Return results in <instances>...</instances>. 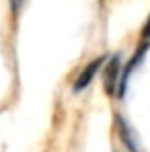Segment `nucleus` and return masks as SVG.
I'll return each mask as SVG.
<instances>
[{
  "label": "nucleus",
  "instance_id": "nucleus-1",
  "mask_svg": "<svg viewBox=\"0 0 150 152\" xmlns=\"http://www.w3.org/2000/svg\"><path fill=\"white\" fill-rule=\"evenodd\" d=\"M121 60L119 56H113L107 60V64L103 66V88L109 97L117 95L119 91V82H121Z\"/></svg>",
  "mask_w": 150,
  "mask_h": 152
},
{
  "label": "nucleus",
  "instance_id": "nucleus-2",
  "mask_svg": "<svg viewBox=\"0 0 150 152\" xmlns=\"http://www.w3.org/2000/svg\"><path fill=\"white\" fill-rule=\"evenodd\" d=\"M105 62H107V58L105 56H99V58H95V60H91L84 68H80V74L76 76L74 84H72V91L74 93H80V91H84L91 82H93V78L97 76L99 70H103V66H105Z\"/></svg>",
  "mask_w": 150,
  "mask_h": 152
},
{
  "label": "nucleus",
  "instance_id": "nucleus-3",
  "mask_svg": "<svg viewBox=\"0 0 150 152\" xmlns=\"http://www.w3.org/2000/svg\"><path fill=\"white\" fill-rule=\"evenodd\" d=\"M115 126H117V134H119L121 142L125 144V148H127L130 152H140L138 144H136V140H134V134H132L130 126L125 124V119L121 117V115H115Z\"/></svg>",
  "mask_w": 150,
  "mask_h": 152
},
{
  "label": "nucleus",
  "instance_id": "nucleus-4",
  "mask_svg": "<svg viewBox=\"0 0 150 152\" xmlns=\"http://www.w3.org/2000/svg\"><path fill=\"white\" fill-rule=\"evenodd\" d=\"M23 2H25V0H8V4H10V12H12L15 17L21 12V8H23Z\"/></svg>",
  "mask_w": 150,
  "mask_h": 152
},
{
  "label": "nucleus",
  "instance_id": "nucleus-5",
  "mask_svg": "<svg viewBox=\"0 0 150 152\" xmlns=\"http://www.w3.org/2000/svg\"><path fill=\"white\" fill-rule=\"evenodd\" d=\"M142 41H148L150 43V15L146 19V23H144V27H142Z\"/></svg>",
  "mask_w": 150,
  "mask_h": 152
}]
</instances>
